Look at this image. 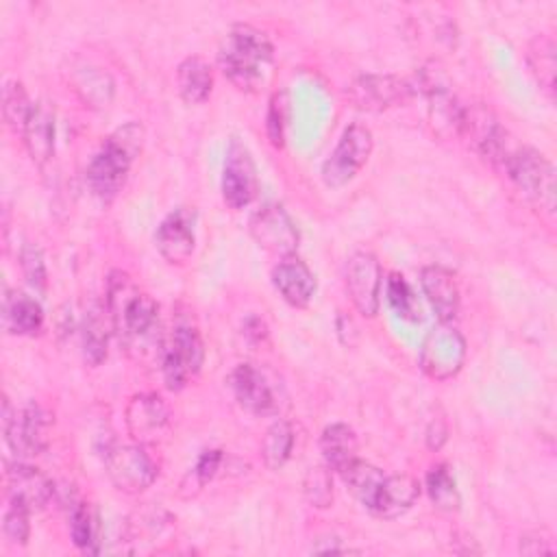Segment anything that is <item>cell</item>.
<instances>
[{"mask_svg":"<svg viewBox=\"0 0 557 557\" xmlns=\"http://www.w3.org/2000/svg\"><path fill=\"white\" fill-rule=\"evenodd\" d=\"M224 76L242 91H257L270 78L274 48L263 30L250 24H233L218 48Z\"/></svg>","mask_w":557,"mask_h":557,"instance_id":"6da1fadb","label":"cell"},{"mask_svg":"<svg viewBox=\"0 0 557 557\" xmlns=\"http://www.w3.org/2000/svg\"><path fill=\"white\" fill-rule=\"evenodd\" d=\"M144 137L146 133L139 122H126L102 141L89 161L87 183L102 202H111L124 187L128 170L144 148Z\"/></svg>","mask_w":557,"mask_h":557,"instance_id":"7a4b0ae2","label":"cell"},{"mask_svg":"<svg viewBox=\"0 0 557 557\" xmlns=\"http://www.w3.org/2000/svg\"><path fill=\"white\" fill-rule=\"evenodd\" d=\"M500 170L527 202L546 215L555 213V168L542 152L529 146H516Z\"/></svg>","mask_w":557,"mask_h":557,"instance_id":"3957f363","label":"cell"},{"mask_svg":"<svg viewBox=\"0 0 557 557\" xmlns=\"http://www.w3.org/2000/svg\"><path fill=\"white\" fill-rule=\"evenodd\" d=\"M411 85L413 94L420 91L426 98V113L433 131L442 137L459 135L463 104L453 94L450 83L446 81L442 67L435 61H431L429 65L418 70Z\"/></svg>","mask_w":557,"mask_h":557,"instance_id":"277c9868","label":"cell"},{"mask_svg":"<svg viewBox=\"0 0 557 557\" xmlns=\"http://www.w3.org/2000/svg\"><path fill=\"white\" fill-rule=\"evenodd\" d=\"M4 440L17 457H33L48 448L52 416L37 403H28L20 413L11 409L9 398L2 400Z\"/></svg>","mask_w":557,"mask_h":557,"instance_id":"5b68a950","label":"cell"},{"mask_svg":"<svg viewBox=\"0 0 557 557\" xmlns=\"http://www.w3.org/2000/svg\"><path fill=\"white\" fill-rule=\"evenodd\" d=\"M205 359V348L198 331L178 322L161 346V372L170 389H183L198 372Z\"/></svg>","mask_w":557,"mask_h":557,"instance_id":"8992f818","label":"cell"},{"mask_svg":"<svg viewBox=\"0 0 557 557\" xmlns=\"http://www.w3.org/2000/svg\"><path fill=\"white\" fill-rule=\"evenodd\" d=\"M459 137L490 163L503 168L516 144L485 104H463Z\"/></svg>","mask_w":557,"mask_h":557,"instance_id":"52a82bcc","label":"cell"},{"mask_svg":"<svg viewBox=\"0 0 557 557\" xmlns=\"http://www.w3.org/2000/svg\"><path fill=\"white\" fill-rule=\"evenodd\" d=\"M228 387L242 409L252 416H274L281 411L283 389L278 381L255 363H237L228 374Z\"/></svg>","mask_w":557,"mask_h":557,"instance_id":"ba28073f","label":"cell"},{"mask_svg":"<svg viewBox=\"0 0 557 557\" xmlns=\"http://www.w3.org/2000/svg\"><path fill=\"white\" fill-rule=\"evenodd\" d=\"M372 146H374L372 131L361 122L350 124L342 133L333 152L322 163V181L329 187H342L350 183L368 163L372 154Z\"/></svg>","mask_w":557,"mask_h":557,"instance_id":"9c48e42d","label":"cell"},{"mask_svg":"<svg viewBox=\"0 0 557 557\" xmlns=\"http://www.w3.org/2000/svg\"><path fill=\"white\" fill-rule=\"evenodd\" d=\"M104 466L111 483L124 494L148 490L159 474L157 461L139 442L111 446L104 455Z\"/></svg>","mask_w":557,"mask_h":557,"instance_id":"30bf717a","label":"cell"},{"mask_svg":"<svg viewBox=\"0 0 557 557\" xmlns=\"http://www.w3.org/2000/svg\"><path fill=\"white\" fill-rule=\"evenodd\" d=\"M466 339L448 322H440L429 331L420 348V368L429 379L448 381L466 361Z\"/></svg>","mask_w":557,"mask_h":557,"instance_id":"8fae6325","label":"cell"},{"mask_svg":"<svg viewBox=\"0 0 557 557\" xmlns=\"http://www.w3.org/2000/svg\"><path fill=\"white\" fill-rule=\"evenodd\" d=\"M259 191V176L257 165L246 148L237 137H233L226 146L224 168H222V198L231 209L248 207Z\"/></svg>","mask_w":557,"mask_h":557,"instance_id":"7c38bea8","label":"cell"},{"mask_svg":"<svg viewBox=\"0 0 557 557\" xmlns=\"http://www.w3.org/2000/svg\"><path fill=\"white\" fill-rule=\"evenodd\" d=\"M411 94V81L400 78L396 74H361L346 89V96L352 102V107L370 113L398 107L407 102Z\"/></svg>","mask_w":557,"mask_h":557,"instance_id":"4fadbf2b","label":"cell"},{"mask_svg":"<svg viewBox=\"0 0 557 557\" xmlns=\"http://www.w3.org/2000/svg\"><path fill=\"white\" fill-rule=\"evenodd\" d=\"M252 239L268 252L289 257L296 252L300 233L292 215L278 202H268L259 207L248 222Z\"/></svg>","mask_w":557,"mask_h":557,"instance_id":"5bb4252c","label":"cell"},{"mask_svg":"<svg viewBox=\"0 0 557 557\" xmlns=\"http://www.w3.org/2000/svg\"><path fill=\"white\" fill-rule=\"evenodd\" d=\"M381 278V265L372 252L357 250L350 255L346 263V289L357 311L366 318H372L379 311Z\"/></svg>","mask_w":557,"mask_h":557,"instance_id":"9a60e30c","label":"cell"},{"mask_svg":"<svg viewBox=\"0 0 557 557\" xmlns=\"http://www.w3.org/2000/svg\"><path fill=\"white\" fill-rule=\"evenodd\" d=\"M194 222H196L194 211H189L187 207H178L172 213H168L163 222L157 226L154 246L168 263L183 265L194 255V248H196Z\"/></svg>","mask_w":557,"mask_h":557,"instance_id":"2e32d148","label":"cell"},{"mask_svg":"<svg viewBox=\"0 0 557 557\" xmlns=\"http://www.w3.org/2000/svg\"><path fill=\"white\" fill-rule=\"evenodd\" d=\"M7 496L9 503L35 511L50 503L54 496V483L39 468L15 461L7 466Z\"/></svg>","mask_w":557,"mask_h":557,"instance_id":"e0dca14e","label":"cell"},{"mask_svg":"<svg viewBox=\"0 0 557 557\" xmlns=\"http://www.w3.org/2000/svg\"><path fill=\"white\" fill-rule=\"evenodd\" d=\"M170 422V409L159 394H137L126 405V426L135 442L157 440Z\"/></svg>","mask_w":557,"mask_h":557,"instance_id":"ac0fdd59","label":"cell"},{"mask_svg":"<svg viewBox=\"0 0 557 557\" xmlns=\"http://www.w3.org/2000/svg\"><path fill=\"white\" fill-rule=\"evenodd\" d=\"M272 283L283 300L296 309L307 307L315 294V276L296 255L281 257V261L272 268Z\"/></svg>","mask_w":557,"mask_h":557,"instance_id":"d6986e66","label":"cell"},{"mask_svg":"<svg viewBox=\"0 0 557 557\" xmlns=\"http://www.w3.org/2000/svg\"><path fill=\"white\" fill-rule=\"evenodd\" d=\"M424 298L440 322H450L459 311V285L455 274L444 265H426L420 272Z\"/></svg>","mask_w":557,"mask_h":557,"instance_id":"ffe728a7","label":"cell"},{"mask_svg":"<svg viewBox=\"0 0 557 557\" xmlns=\"http://www.w3.org/2000/svg\"><path fill=\"white\" fill-rule=\"evenodd\" d=\"M420 496V483L409 474H385L376 498L370 507V513L392 520L403 516L413 507V503Z\"/></svg>","mask_w":557,"mask_h":557,"instance_id":"44dd1931","label":"cell"},{"mask_svg":"<svg viewBox=\"0 0 557 557\" xmlns=\"http://www.w3.org/2000/svg\"><path fill=\"white\" fill-rule=\"evenodd\" d=\"M26 150L37 165H46L54 152V111L48 102H35L22 133Z\"/></svg>","mask_w":557,"mask_h":557,"instance_id":"7402d4cb","label":"cell"},{"mask_svg":"<svg viewBox=\"0 0 557 557\" xmlns=\"http://www.w3.org/2000/svg\"><path fill=\"white\" fill-rule=\"evenodd\" d=\"M44 324L41 305L22 292H4L2 296V326L13 335H35Z\"/></svg>","mask_w":557,"mask_h":557,"instance_id":"603a6c76","label":"cell"},{"mask_svg":"<svg viewBox=\"0 0 557 557\" xmlns=\"http://www.w3.org/2000/svg\"><path fill=\"white\" fill-rule=\"evenodd\" d=\"M111 329L115 331L107 302H91L83 322V357L87 363L100 366L107 359Z\"/></svg>","mask_w":557,"mask_h":557,"instance_id":"cb8c5ba5","label":"cell"},{"mask_svg":"<svg viewBox=\"0 0 557 557\" xmlns=\"http://www.w3.org/2000/svg\"><path fill=\"white\" fill-rule=\"evenodd\" d=\"M357 435L352 426L344 422L329 424L320 435V453L324 459V466H329L335 472H342L348 463L357 459Z\"/></svg>","mask_w":557,"mask_h":557,"instance_id":"d4e9b609","label":"cell"},{"mask_svg":"<svg viewBox=\"0 0 557 557\" xmlns=\"http://www.w3.org/2000/svg\"><path fill=\"white\" fill-rule=\"evenodd\" d=\"M176 87L187 104H200L213 89L211 65L202 57H187L176 67Z\"/></svg>","mask_w":557,"mask_h":557,"instance_id":"484cf974","label":"cell"},{"mask_svg":"<svg viewBox=\"0 0 557 557\" xmlns=\"http://www.w3.org/2000/svg\"><path fill=\"white\" fill-rule=\"evenodd\" d=\"M72 81H74L76 94L89 107H107L111 102V98H113V81L98 65L83 63L81 67L74 70Z\"/></svg>","mask_w":557,"mask_h":557,"instance_id":"4316f807","label":"cell"},{"mask_svg":"<svg viewBox=\"0 0 557 557\" xmlns=\"http://www.w3.org/2000/svg\"><path fill=\"white\" fill-rule=\"evenodd\" d=\"M342 479L346 483V487L350 490V494L370 511L374 498H376V492L385 479L383 470H379L376 466L368 463V461H361L359 457L348 463L342 472Z\"/></svg>","mask_w":557,"mask_h":557,"instance_id":"83f0119b","label":"cell"},{"mask_svg":"<svg viewBox=\"0 0 557 557\" xmlns=\"http://www.w3.org/2000/svg\"><path fill=\"white\" fill-rule=\"evenodd\" d=\"M527 61L529 67L546 91L553 94L555 89V70H557V59H555V41L550 35H537L527 50Z\"/></svg>","mask_w":557,"mask_h":557,"instance_id":"f1b7e54d","label":"cell"},{"mask_svg":"<svg viewBox=\"0 0 557 557\" xmlns=\"http://www.w3.org/2000/svg\"><path fill=\"white\" fill-rule=\"evenodd\" d=\"M294 450V426L287 420H276L263 435L261 457L270 470L285 466Z\"/></svg>","mask_w":557,"mask_h":557,"instance_id":"f546056e","label":"cell"},{"mask_svg":"<svg viewBox=\"0 0 557 557\" xmlns=\"http://www.w3.org/2000/svg\"><path fill=\"white\" fill-rule=\"evenodd\" d=\"M33 107L35 102H30L24 85L15 78L7 81L4 87H2V115H4V122L7 126L13 131V133H24L26 128V122L33 113Z\"/></svg>","mask_w":557,"mask_h":557,"instance_id":"4dcf8cb0","label":"cell"},{"mask_svg":"<svg viewBox=\"0 0 557 557\" xmlns=\"http://www.w3.org/2000/svg\"><path fill=\"white\" fill-rule=\"evenodd\" d=\"M70 535L72 542L83 550V553H98V513L91 509L89 503H74L70 511Z\"/></svg>","mask_w":557,"mask_h":557,"instance_id":"1f68e13d","label":"cell"},{"mask_svg":"<svg viewBox=\"0 0 557 557\" xmlns=\"http://www.w3.org/2000/svg\"><path fill=\"white\" fill-rule=\"evenodd\" d=\"M385 296L387 302L392 307V311L407 320V322H420L422 320V307L420 300L416 296V292L411 289V285L407 283V278L398 272H392L385 281Z\"/></svg>","mask_w":557,"mask_h":557,"instance_id":"d6a6232c","label":"cell"},{"mask_svg":"<svg viewBox=\"0 0 557 557\" xmlns=\"http://www.w3.org/2000/svg\"><path fill=\"white\" fill-rule=\"evenodd\" d=\"M426 492L431 503L442 511H457L461 505V496L455 483L453 472L446 463H435L426 474Z\"/></svg>","mask_w":557,"mask_h":557,"instance_id":"836d02e7","label":"cell"},{"mask_svg":"<svg viewBox=\"0 0 557 557\" xmlns=\"http://www.w3.org/2000/svg\"><path fill=\"white\" fill-rule=\"evenodd\" d=\"M220 463H222V450H215V448L205 450V453L198 457L196 466L185 474V479H183V483H181V492H183L185 487H187L185 496H191V494L200 492V490L215 476Z\"/></svg>","mask_w":557,"mask_h":557,"instance_id":"e575fe53","label":"cell"},{"mask_svg":"<svg viewBox=\"0 0 557 557\" xmlns=\"http://www.w3.org/2000/svg\"><path fill=\"white\" fill-rule=\"evenodd\" d=\"M305 496L313 507H329L333 503V481L329 466L309 468L305 476Z\"/></svg>","mask_w":557,"mask_h":557,"instance_id":"d590c367","label":"cell"},{"mask_svg":"<svg viewBox=\"0 0 557 557\" xmlns=\"http://www.w3.org/2000/svg\"><path fill=\"white\" fill-rule=\"evenodd\" d=\"M20 265H22V272H24L28 285L35 287L37 292H46V285H48L46 263H44V255H41L39 246L24 244L20 250Z\"/></svg>","mask_w":557,"mask_h":557,"instance_id":"8d00e7d4","label":"cell"},{"mask_svg":"<svg viewBox=\"0 0 557 557\" xmlns=\"http://www.w3.org/2000/svg\"><path fill=\"white\" fill-rule=\"evenodd\" d=\"M28 509L9 503V509L4 511L2 520V533L11 546H24L30 535V522H28Z\"/></svg>","mask_w":557,"mask_h":557,"instance_id":"74e56055","label":"cell"},{"mask_svg":"<svg viewBox=\"0 0 557 557\" xmlns=\"http://www.w3.org/2000/svg\"><path fill=\"white\" fill-rule=\"evenodd\" d=\"M285 124H287L285 96L274 94L270 100V107H268V115H265V131H268V139L276 148H283V144H285Z\"/></svg>","mask_w":557,"mask_h":557,"instance_id":"f35d334b","label":"cell"},{"mask_svg":"<svg viewBox=\"0 0 557 557\" xmlns=\"http://www.w3.org/2000/svg\"><path fill=\"white\" fill-rule=\"evenodd\" d=\"M520 553L522 555H546V553H555V546L546 533L531 531L520 537Z\"/></svg>","mask_w":557,"mask_h":557,"instance_id":"ab89813d","label":"cell"},{"mask_svg":"<svg viewBox=\"0 0 557 557\" xmlns=\"http://www.w3.org/2000/svg\"><path fill=\"white\" fill-rule=\"evenodd\" d=\"M244 335L250 339V342H263L268 337V326L261 318L257 315H250L246 322H244Z\"/></svg>","mask_w":557,"mask_h":557,"instance_id":"60d3db41","label":"cell"},{"mask_svg":"<svg viewBox=\"0 0 557 557\" xmlns=\"http://www.w3.org/2000/svg\"><path fill=\"white\" fill-rule=\"evenodd\" d=\"M444 440H446V424H444V420L431 422V426L426 429V444H429V448L437 450L444 444Z\"/></svg>","mask_w":557,"mask_h":557,"instance_id":"b9f144b4","label":"cell"}]
</instances>
